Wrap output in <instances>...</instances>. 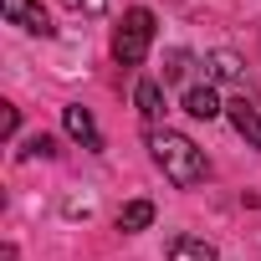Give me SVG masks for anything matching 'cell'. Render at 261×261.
Wrapping results in <instances>:
<instances>
[{"mask_svg": "<svg viewBox=\"0 0 261 261\" xmlns=\"http://www.w3.org/2000/svg\"><path fill=\"white\" fill-rule=\"evenodd\" d=\"M149 225H154V205H149V200H128V205L118 210V230H123V236L149 230Z\"/></svg>", "mask_w": 261, "mask_h": 261, "instance_id": "obj_8", "label": "cell"}, {"mask_svg": "<svg viewBox=\"0 0 261 261\" xmlns=\"http://www.w3.org/2000/svg\"><path fill=\"white\" fill-rule=\"evenodd\" d=\"M169 261H215V246L200 236H174L169 241Z\"/></svg>", "mask_w": 261, "mask_h": 261, "instance_id": "obj_7", "label": "cell"}, {"mask_svg": "<svg viewBox=\"0 0 261 261\" xmlns=\"http://www.w3.org/2000/svg\"><path fill=\"white\" fill-rule=\"evenodd\" d=\"M185 62H190V57H185V51H174V57H169V67H164V82H179V77H185Z\"/></svg>", "mask_w": 261, "mask_h": 261, "instance_id": "obj_13", "label": "cell"}, {"mask_svg": "<svg viewBox=\"0 0 261 261\" xmlns=\"http://www.w3.org/2000/svg\"><path fill=\"white\" fill-rule=\"evenodd\" d=\"M149 46H154V11L134 6V11L118 21V31H113V57H118L123 67H139V62L149 57Z\"/></svg>", "mask_w": 261, "mask_h": 261, "instance_id": "obj_2", "label": "cell"}, {"mask_svg": "<svg viewBox=\"0 0 261 261\" xmlns=\"http://www.w3.org/2000/svg\"><path fill=\"white\" fill-rule=\"evenodd\" d=\"M149 154H154V164L164 169V179L169 185H179V190H190V185H200L205 179V154L195 149V139H185V134H174V128H149Z\"/></svg>", "mask_w": 261, "mask_h": 261, "instance_id": "obj_1", "label": "cell"}, {"mask_svg": "<svg viewBox=\"0 0 261 261\" xmlns=\"http://www.w3.org/2000/svg\"><path fill=\"white\" fill-rule=\"evenodd\" d=\"M62 128H67L87 154H102V134H97V123H92V113H87L82 102H67V108H62Z\"/></svg>", "mask_w": 261, "mask_h": 261, "instance_id": "obj_3", "label": "cell"}, {"mask_svg": "<svg viewBox=\"0 0 261 261\" xmlns=\"http://www.w3.org/2000/svg\"><path fill=\"white\" fill-rule=\"evenodd\" d=\"M134 102H139L144 118H159V113H164V87H159V82H139V87H134Z\"/></svg>", "mask_w": 261, "mask_h": 261, "instance_id": "obj_10", "label": "cell"}, {"mask_svg": "<svg viewBox=\"0 0 261 261\" xmlns=\"http://www.w3.org/2000/svg\"><path fill=\"white\" fill-rule=\"evenodd\" d=\"M225 118H230V128L251 149H261V108H251L246 97H236V102H225Z\"/></svg>", "mask_w": 261, "mask_h": 261, "instance_id": "obj_5", "label": "cell"}, {"mask_svg": "<svg viewBox=\"0 0 261 261\" xmlns=\"http://www.w3.org/2000/svg\"><path fill=\"white\" fill-rule=\"evenodd\" d=\"M185 113H190V118H205V123H210V118H220L225 108H220L215 87L205 82V87H190V92H185Z\"/></svg>", "mask_w": 261, "mask_h": 261, "instance_id": "obj_6", "label": "cell"}, {"mask_svg": "<svg viewBox=\"0 0 261 261\" xmlns=\"http://www.w3.org/2000/svg\"><path fill=\"white\" fill-rule=\"evenodd\" d=\"M205 67H210V77H215V82H246V67H241V57H236V51H210V62H205Z\"/></svg>", "mask_w": 261, "mask_h": 261, "instance_id": "obj_9", "label": "cell"}, {"mask_svg": "<svg viewBox=\"0 0 261 261\" xmlns=\"http://www.w3.org/2000/svg\"><path fill=\"white\" fill-rule=\"evenodd\" d=\"M67 11H77V16H102L108 11V0H62Z\"/></svg>", "mask_w": 261, "mask_h": 261, "instance_id": "obj_12", "label": "cell"}, {"mask_svg": "<svg viewBox=\"0 0 261 261\" xmlns=\"http://www.w3.org/2000/svg\"><path fill=\"white\" fill-rule=\"evenodd\" d=\"M0 11H6L11 26H21L31 36H51V21H46V11L36 6V0H0Z\"/></svg>", "mask_w": 261, "mask_h": 261, "instance_id": "obj_4", "label": "cell"}, {"mask_svg": "<svg viewBox=\"0 0 261 261\" xmlns=\"http://www.w3.org/2000/svg\"><path fill=\"white\" fill-rule=\"evenodd\" d=\"M51 154H57V139H46V134H36L26 144V159H51Z\"/></svg>", "mask_w": 261, "mask_h": 261, "instance_id": "obj_11", "label": "cell"}]
</instances>
